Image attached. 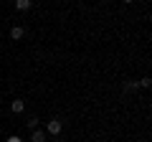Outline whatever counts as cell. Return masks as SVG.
Instances as JSON below:
<instances>
[{"label": "cell", "instance_id": "9c48e42d", "mask_svg": "<svg viewBox=\"0 0 152 142\" xmlns=\"http://www.w3.org/2000/svg\"><path fill=\"white\" fill-rule=\"evenodd\" d=\"M5 142H23V140H20V137H18V135H10V137H8Z\"/></svg>", "mask_w": 152, "mask_h": 142}, {"label": "cell", "instance_id": "277c9868", "mask_svg": "<svg viewBox=\"0 0 152 142\" xmlns=\"http://www.w3.org/2000/svg\"><path fill=\"white\" fill-rule=\"evenodd\" d=\"M23 36H26V28H23V26H13L10 28V38L13 41H20Z\"/></svg>", "mask_w": 152, "mask_h": 142}, {"label": "cell", "instance_id": "7a4b0ae2", "mask_svg": "<svg viewBox=\"0 0 152 142\" xmlns=\"http://www.w3.org/2000/svg\"><path fill=\"white\" fill-rule=\"evenodd\" d=\"M10 112L13 114H23V112H26V102H23V99H13L10 102Z\"/></svg>", "mask_w": 152, "mask_h": 142}, {"label": "cell", "instance_id": "52a82bcc", "mask_svg": "<svg viewBox=\"0 0 152 142\" xmlns=\"http://www.w3.org/2000/svg\"><path fill=\"white\" fill-rule=\"evenodd\" d=\"M150 86H152V79L150 76H142L140 79V89H150Z\"/></svg>", "mask_w": 152, "mask_h": 142}, {"label": "cell", "instance_id": "3957f363", "mask_svg": "<svg viewBox=\"0 0 152 142\" xmlns=\"http://www.w3.org/2000/svg\"><path fill=\"white\" fill-rule=\"evenodd\" d=\"M13 3H15V10L18 13H28L33 8V0H13Z\"/></svg>", "mask_w": 152, "mask_h": 142}, {"label": "cell", "instance_id": "30bf717a", "mask_svg": "<svg viewBox=\"0 0 152 142\" xmlns=\"http://www.w3.org/2000/svg\"><path fill=\"white\" fill-rule=\"evenodd\" d=\"M122 3H124V5H132V3H134V0H122Z\"/></svg>", "mask_w": 152, "mask_h": 142}, {"label": "cell", "instance_id": "8992f818", "mask_svg": "<svg viewBox=\"0 0 152 142\" xmlns=\"http://www.w3.org/2000/svg\"><path fill=\"white\" fill-rule=\"evenodd\" d=\"M38 122H41V119H38V117H31V119L26 122V127H28V130L33 132V130H38Z\"/></svg>", "mask_w": 152, "mask_h": 142}, {"label": "cell", "instance_id": "6da1fadb", "mask_svg": "<svg viewBox=\"0 0 152 142\" xmlns=\"http://www.w3.org/2000/svg\"><path fill=\"white\" fill-rule=\"evenodd\" d=\"M61 130H64V122L61 119H48V124H46V135H53V137H58L61 135Z\"/></svg>", "mask_w": 152, "mask_h": 142}, {"label": "cell", "instance_id": "ba28073f", "mask_svg": "<svg viewBox=\"0 0 152 142\" xmlns=\"http://www.w3.org/2000/svg\"><path fill=\"white\" fill-rule=\"evenodd\" d=\"M134 89H140V81H127L124 84V91H134Z\"/></svg>", "mask_w": 152, "mask_h": 142}, {"label": "cell", "instance_id": "5b68a950", "mask_svg": "<svg viewBox=\"0 0 152 142\" xmlns=\"http://www.w3.org/2000/svg\"><path fill=\"white\" fill-rule=\"evenodd\" d=\"M31 142H46V132L43 130H33L31 132Z\"/></svg>", "mask_w": 152, "mask_h": 142}]
</instances>
